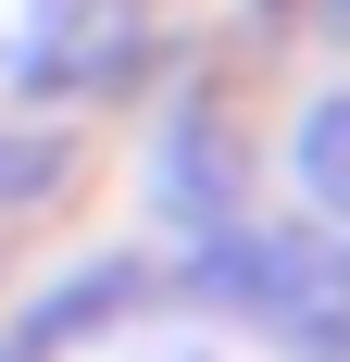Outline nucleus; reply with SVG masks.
Returning <instances> with one entry per match:
<instances>
[{
    "label": "nucleus",
    "mask_w": 350,
    "mask_h": 362,
    "mask_svg": "<svg viewBox=\"0 0 350 362\" xmlns=\"http://www.w3.org/2000/svg\"><path fill=\"white\" fill-rule=\"evenodd\" d=\"M300 163H313V200H325V213H350V100H338V112H313Z\"/></svg>",
    "instance_id": "nucleus-1"
}]
</instances>
